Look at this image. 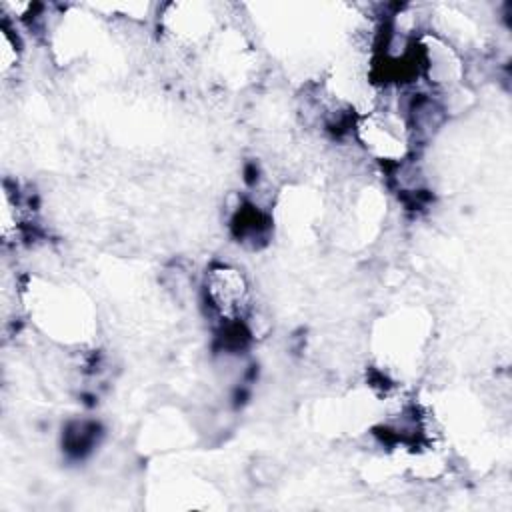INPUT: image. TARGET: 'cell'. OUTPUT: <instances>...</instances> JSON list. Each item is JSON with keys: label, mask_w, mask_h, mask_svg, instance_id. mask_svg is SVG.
I'll use <instances>...</instances> for the list:
<instances>
[{"label": "cell", "mask_w": 512, "mask_h": 512, "mask_svg": "<svg viewBox=\"0 0 512 512\" xmlns=\"http://www.w3.org/2000/svg\"><path fill=\"white\" fill-rule=\"evenodd\" d=\"M206 302L226 324L240 322L250 310V284L244 272L230 264H214L204 278Z\"/></svg>", "instance_id": "6da1fadb"}, {"label": "cell", "mask_w": 512, "mask_h": 512, "mask_svg": "<svg viewBox=\"0 0 512 512\" xmlns=\"http://www.w3.org/2000/svg\"><path fill=\"white\" fill-rule=\"evenodd\" d=\"M0 46H2L0 48V68H2V74H8L18 66L20 50H18L16 38L12 36V32L6 26L0 30Z\"/></svg>", "instance_id": "7a4b0ae2"}]
</instances>
